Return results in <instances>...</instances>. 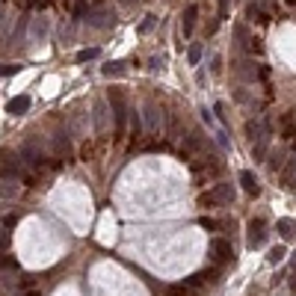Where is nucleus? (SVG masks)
I'll return each mask as SVG.
<instances>
[{
	"label": "nucleus",
	"instance_id": "f257e3e1",
	"mask_svg": "<svg viewBox=\"0 0 296 296\" xmlns=\"http://www.w3.org/2000/svg\"><path fill=\"white\" fill-rule=\"evenodd\" d=\"M24 169H27V163L21 160V154H12V151H0V178H6V181H18V178H24Z\"/></svg>",
	"mask_w": 296,
	"mask_h": 296
},
{
	"label": "nucleus",
	"instance_id": "f03ea898",
	"mask_svg": "<svg viewBox=\"0 0 296 296\" xmlns=\"http://www.w3.org/2000/svg\"><path fill=\"white\" fill-rule=\"evenodd\" d=\"M231 202H234V187L231 184H216L213 190L199 195V205L202 208H216V205H231Z\"/></svg>",
	"mask_w": 296,
	"mask_h": 296
},
{
	"label": "nucleus",
	"instance_id": "7ed1b4c3",
	"mask_svg": "<svg viewBox=\"0 0 296 296\" xmlns=\"http://www.w3.org/2000/svg\"><path fill=\"white\" fill-rule=\"evenodd\" d=\"M107 101H110V110H113V124H116V134H122L124 130V119H127V104H124V95L122 89H110V95H107Z\"/></svg>",
	"mask_w": 296,
	"mask_h": 296
},
{
	"label": "nucleus",
	"instance_id": "20e7f679",
	"mask_svg": "<svg viewBox=\"0 0 296 296\" xmlns=\"http://www.w3.org/2000/svg\"><path fill=\"white\" fill-rule=\"evenodd\" d=\"M18 154H21V160L30 166V169H42L45 166V145L42 142H24L21 148H18Z\"/></svg>",
	"mask_w": 296,
	"mask_h": 296
},
{
	"label": "nucleus",
	"instance_id": "39448f33",
	"mask_svg": "<svg viewBox=\"0 0 296 296\" xmlns=\"http://www.w3.org/2000/svg\"><path fill=\"white\" fill-rule=\"evenodd\" d=\"M24 39H30V15L27 12H21L15 15V24H12V33H9V42L12 45H24Z\"/></svg>",
	"mask_w": 296,
	"mask_h": 296
},
{
	"label": "nucleus",
	"instance_id": "423d86ee",
	"mask_svg": "<svg viewBox=\"0 0 296 296\" xmlns=\"http://www.w3.org/2000/svg\"><path fill=\"white\" fill-rule=\"evenodd\" d=\"M210 255H213L216 264L234 261V249H231V243H228L225 237H213V240H210Z\"/></svg>",
	"mask_w": 296,
	"mask_h": 296
},
{
	"label": "nucleus",
	"instance_id": "0eeeda50",
	"mask_svg": "<svg viewBox=\"0 0 296 296\" xmlns=\"http://www.w3.org/2000/svg\"><path fill=\"white\" fill-rule=\"evenodd\" d=\"M264 243H267V222H264V219H252V222H249L246 246H249V249H261Z\"/></svg>",
	"mask_w": 296,
	"mask_h": 296
},
{
	"label": "nucleus",
	"instance_id": "6e6552de",
	"mask_svg": "<svg viewBox=\"0 0 296 296\" xmlns=\"http://www.w3.org/2000/svg\"><path fill=\"white\" fill-rule=\"evenodd\" d=\"M89 27L92 30H110L113 24H116V12L113 9H95V12H89Z\"/></svg>",
	"mask_w": 296,
	"mask_h": 296
},
{
	"label": "nucleus",
	"instance_id": "1a4fd4ad",
	"mask_svg": "<svg viewBox=\"0 0 296 296\" xmlns=\"http://www.w3.org/2000/svg\"><path fill=\"white\" fill-rule=\"evenodd\" d=\"M51 145H53V151H56L59 157L71 160V137H69V130H62V127H59V130L51 137Z\"/></svg>",
	"mask_w": 296,
	"mask_h": 296
},
{
	"label": "nucleus",
	"instance_id": "9d476101",
	"mask_svg": "<svg viewBox=\"0 0 296 296\" xmlns=\"http://www.w3.org/2000/svg\"><path fill=\"white\" fill-rule=\"evenodd\" d=\"M48 30H51V24H48V18H45V15H36V18H30V42H33V45H39V42H45V36H48Z\"/></svg>",
	"mask_w": 296,
	"mask_h": 296
},
{
	"label": "nucleus",
	"instance_id": "9b49d317",
	"mask_svg": "<svg viewBox=\"0 0 296 296\" xmlns=\"http://www.w3.org/2000/svg\"><path fill=\"white\" fill-rule=\"evenodd\" d=\"M234 69H237V74H240L243 80H249V83L267 74V69H261V71H258V69H255V62H249V59H240V62H234Z\"/></svg>",
	"mask_w": 296,
	"mask_h": 296
},
{
	"label": "nucleus",
	"instance_id": "f8f14e48",
	"mask_svg": "<svg viewBox=\"0 0 296 296\" xmlns=\"http://www.w3.org/2000/svg\"><path fill=\"white\" fill-rule=\"evenodd\" d=\"M30 107H33L30 95H15V98H12V101L6 104V113H9V116H24V113H27Z\"/></svg>",
	"mask_w": 296,
	"mask_h": 296
},
{
	"label": "nucleus",
	"instance_id": "ddd939ff",
	"mask_svg": "<svg viewBox=\"0 0 296 296\" xmlns=\"http://www.w3.org/2000/svg\"><path fill=\"white\" fill-rule=\"evenodd\" d=\"M145 122H148V130H160V124H163V110L157 104H145Z\"/></svg>",
	"mask_w": 296,
	"mask_h": 296
},
{
	"label": "nucleus",
	"instance_id": "4468645a",
	"mask_svg": "<svg viewBox=\"0 0 296 296\" xmlns=\"http://www.w3.org/2000/svg\"><path fill=\"white\" fill-rule=\"evenodd\" d=\"M9 24H15V15L9 12V6H0V45L9 42Z\"/></svg>",
	"mask_w": 296,
	"mask_h": 296
},
{
	"label": "nucleus",
	"instance_id": "2eb2a0df",
	"mask_svg": "<svg viewBox=\"0 0 296 296\" xmlns=\"http://www.w3.org/2000/svg\"><path fill=\"white\" fill-rule=\"evenodd\" d=\"M195 15H199V6L190 3V6L184 9V18H181V33H184V36L192 33V27H195Z\"/></svg>",
	"mask_w": 296,
	"mask_h": 296
},
{
	"label": "nucleus",
	"instance_id": "dca6fc26",
	"mask_svg": "<svg viewBox=\"0 0 296 296\" xmlns=\"http://www.w3.org/2000/svg\"><path fill=\"white\" fill-rule=\"evenodd\" d=\"M92 122H95V130H107V107H104V101H95V107H92Z\"/></svg>",
	"mask_w": 296,
	"mask_h": 296
},
{
	"label": "nucleus",
	"instance_id": "f3484780",
	"mask_svg": "<svg viewBox=\"0 0 296 296\" xmlns=\"http://www.w3.org/2000/svg\"><path fill=\"white\" fill-rule=\"evenodd\" d=\"M240 184H243V190L249 192V195H258V192H261V184H258V178L249 172V169H243V172H240Z\"/></svg>",
	"mask_w": 296,
	"mask_h": 296
},
{
	"label": "nucleus",
	"instance_id": "a211bd4d",
	"mask_svg": "<svg viewBox=\"0 0 296 296\" xmlns=\"http://www.w3.org/2000/svg\"><path fill=\"white\" fill-rule=\"evenodd\" d=\"M279 234L284 237V240H293L296 237V219H290V216L279 219Z\"/></svg>",
	"mask_w": 296,
	"mask_h": 296
},
{
	"label": "nucleus",
	"instance_id": "6ab92c4d",
	"mask_svg": "<svg viewBox=\"0 0 296 296\" xmlns=\"http://www.w3.org/2000/svg\"><path fill=\"white\" fill-rule=\"evenodd\" d=\"M166 296H195V287H190L187 281H181V284H166Z\"/></svg>",
	"mask_w": 296,
	"mask_h": 296
},
{
	"label": "nucleus",
	"instance_id": "aec40b11",
	"mask_svg": "<svg viewBox=\"0 0 296 296\" xmlns=\"http://www.w3.org/2000/svg\"><path fill=\"white\" fill-rule=\"evenodd\" d=\"M284 157H287V151H284V148L273 151V154H270V160H267V166H270L273 172H279V169H284Z\"/></svg>",
	"mask_w": 296,
	"mask_h": 296
},
{
	"label": "nucleus",
	"instance_id": "412c9836",
	"mask_svg": "<svg viewBox=\"0 0 296 296\" xmlns=\"http://www.w3.org/2000/svg\"><path fill=\"white\" fill-rule=\"evenodd\" d=\"M101 74H104V77H122L124 74V62H119V59H116V62H107L104 69H101Z\"/></svg>",
	"mask_w": 296,
	"mask_h": 296
},
{
	"label": "nucleus",
	"instance_id": "4be33fe9",
	"mask_svg": "<svg viewBox=\"0 0 296 296\" xmlns=\"http://www.w3.org/2000/svg\"><path fill=\"white\" fill-rule=\"evenodd\" d=\"M213 276H216V273H210V276H208V273H192V276H187L184 281H187L190 287H202V284H205L208 279H213Z\"/></svg>",
	"mask_w": 296,
	"mask_h": 296
},
{
	"label": "nucleus",
	"instance_id": "5701e85b",
	"mask_svg": "<svg viewBox=\"0 0 296 296\" xmlns=\"http://www.w3.org/2000/svg\"><path fill=\"white\" fill-rule=\"evenodd\" d=\"M98 56H101V51H98V48H83V51L77 53V62L83 65V62H92V59H98Z\"/></svg>",
	"mask_w": 296,
	"mask_h": 296
},
{
	"label": "nucleus",
	"instance_id": "b1692460",
	"mask_svg": "<svg viewBox=\"0 0 296 296\" xmlns=\"http://www.w3.org/2000/svg\"><path fill=\"white\" fill-rule=\"evenodd\" d=\"M15 192H18V184H12V181L3 178V184H0V199H12Z\"/></svg>",
	"mask_w": 296,
	"mask_h": 296
},
{
	"label": "nucleus",
	"instance_id": "393cba45",
	"mask_svg": "<svg viewBox=\"0 0 296 296\" xmlns=\"http://www.w3.org/2000/svg\"><path fill=\"white\" fill-rule=\"evenodd\" d=\"M130 130H134V137H140L142 134V116L137 110H130Z\"/></svg>",
	"mask_w": 296,
	"mask_h": 296
},
{
	"label": "nucleus",
	"instance_id": "a878e982",
	"mask_svg": "<svg viewBox=\"0 0 296 296\" xmlns=\"http://www.w3.org/2000/svg\"><path fill=\"white\" fill-rule=\"evenodd\" d=\"M267 142H270V137L255 140V160H264V157H267Z\"/></svg>",
	"mask_w": 296,
	"mask_h": 296
},
{
	"label": "nucleus",
	"instance_id": "bb28decb",
	"mask_svg": "<svg viewBox=\"0 0 296 296\" xmlns=\"http://www.w3.org/2000/svg\"><path fill=\"white\" fill-rule=\"evenodd\" d=\"M284 255H287V252H284V246H276V249H270V255H267V258H270V264H281V261H284Z\"/></svg>",
	"mask_w": 296,
	"mask_h": 296
},
{
	"label": "nucleus",
	"instance_id": "cd10ccee",
	"mask_svg": "<svg viewBox=\"0 0 296 296\" xmlns=\"http://www.w3.org/2000/svg\"><path fill=\"white\" fill-rule=\"evenodd\" d=\"M246 15H249V18H258V21H267V18H264V9L258 6V3H249V6H246Z\"/></svg>",
	"mask_w": 296,
	"mask_h": 296
},
{
	"label": "nucleus",
	"instance_id": "c85d7f7f",
	"mask_svg": "<svg viewBox=\"0 0 296 296\" xmlns=\"http://www.w3.org/2000/svg\"><path fill=\"white\" fill-rule=\"evenodd\" d=\"M59 39H62V42L69 45L71 39H74V27H71V24H65V21H62V27H59Z\"/></svg>",
	"mask_w": 296,
	"mask_h": 296
},
{
	"label": "nucleus",
	"instance_id": "c756f323",
	"mask_svg": "<svg viewBox=\"0 0 296 296\" xmlns=\"http://www.w3.org/2000/svg\"><path fill=\"white\" fill-rule=\"evenodd\" d=\"M0 270H12V273H18L21 267H18L15 258H0Z\"/></svg>",
	"mask_w": 296,
	"mask_h": 296
},
{
	"label": "nucleus",
	"instance_id": "7c9ffc66",
	"mask_svg": "<svg viewBox=\"0 0 296 296\" xmlns=\"http://www.w3.org/2000/svg\"><path fill=\"white\" fill-rule=\"evenodd\" d=\"M86 12H89L86 0H77V3H74V18H86Z\"/></svg>",
	"mask_w": 296,
	"mask_h": 296
},
{
	"label": "nucleus",
	"instance_id": "2f4dec72",
	"mask_svg": "<svg viewBox=\"0 0 296 296\" xmlns=\"http://www.w3.org/2000/svg\"><path fill=\"white\" fill-rule=\"evenodd\" d=\"M246 48L252 53H264V45H261V39H246Z\"/></svg>",
	"mask_w": 296,
	"mask_h": 296
},
{
	"label": "nucleus",
	"instance_id": "473e14b6",
	"mask_svg": "<svg viewBox=\"0 0 296 296\" xmlns=\"http://www.w3.org/2000/svg\"><path fill=\"white\" fill-rule=\"evenodd\" d=\"M199 59H202V45H192L190 48V65H199Z\"/></svg>",
	"mask_w": 296,
	"mask_h": 296
},
{
	"label": "nucleus",
	"instance_id": "72a5a7b5",
	"mask_svg": "<svg viewBox=\"0 0 296 296\" xmlns=\"http://www.w3.org/2000/svg\"><path fill=\"white\" fill-rule=\"evenodd\" d=\"M18 69H21V65H9V62H6V65H0V77H12V74H18Z\"/></svg>",
	"mask_w": 296,
	"mask_h": 296
},
{
	"label": "nucleus",
	"instance_id": "f704fd0d",
	"mask_svg": "<svg viewBox=\"0 0 296 296\" xmlns=\"http://www.w3.org/2000/svg\"><path fill=\"white\" fill-rule=\"evenodd\" d=\"M192 169H195V172H202V169H205V163H192ZM208 169H210V172H216V169H219V163L213 160V163H208Z\"/></svg>",
	"mask_w": 296,
	"mask_h": 296
},
{
	"label": "nucleus",
	"instance_id": "c9c22d12",
	"mask_svg": "<svg viewBox=\"0 0 296 296\" xmlns=\"http://www.w3.org/2000/svg\"><path fill=\"white\" fill-rule=\"evenodd\" d=\"M154 24H157V18H154V15H151V18H145V21H142V27H140V33H148V30H151Z\"/></svg>",
	"mask_w": 296,
	"mask_h": 296
},
{
	"label": "nucleus",
	"instance_id": "e433bc0d",
	"mask_svg": "<svg viewBox=\"0 0 296 296\" xmlns=\"http://www.w3.org/2000/svg\"><path fill=\"white\" fill-rule=\"evenodd\" d=\"M228 6H231V0H219V18H228Z\"/></svg>",
	"mask_w": 296,
	"mask_h": 296
},
{
	"label": "nucleus",
	"instance_id": "4c0bfd02",
	"mask_svg": "<svg viewBox=\"0 0 296 296\" xmlns=\"http://www.w3.org/2000/svg\"><path fill=\"white\" fill-rule=\"evenodd\" d=\"M202 228H208V231H213V228H216V222H213V219H202Z\"/></svg>",
	"mask_w": 296,
	"mask_h": 296
},
{
	"label": "nucleus",
	"instance_id": "58836bf2",
	"mask_svg": "<svg viewBox=\"0 0 296 296\" xmlns=\"http://www.w3.org/2000/svg\"><path fill=\"white\" fill-rule=\"evenodd\" d=\"M18 225V216H6V228H15Z\"/></svg>",
	"mask_w": 296,
	"mask_h": 296
},
{
	"label": "nucleus",
	"instance_id": "ea45409f",
	"mask_svg": "<svg viewBox=\"0 0 296 296\" xmlns=\"http://www.w3.org/2000/svg\"><path fill=\"white\" fill-rule=\"evenodd\" d=\"M290 287H293V290H296V273H293V276H290Z\"/></svg>",
	"mask_w": 296,
	"mask_h": 296
}]
</instances>
